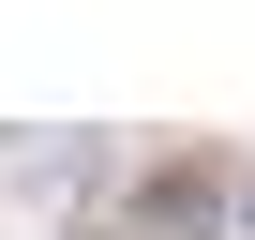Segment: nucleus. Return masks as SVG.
I'll return each mask as SVG.
<instances>
[{"mask_svg":"<svg viewBox=\"0 0 255 240\" xmlns=\"http://www.w3.org/2000/svg\"><path fill=\"white\" fill-rule=\"evenodd\" d=\"M240 225H255V180H240Z\"/></svg>","mask_w":255,"mask_h":240,"instance_id":"obj_1","label":"nucleus"}]
</instances>
